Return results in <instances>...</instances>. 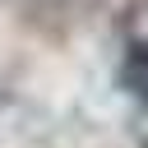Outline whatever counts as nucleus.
Segmentation results:
<instances>
[{"label": "nucleus", "mask_w": 148, "mask_h": 148, "mask_svg": "<svg viewBox=\"0 0 148 148\" xmlns=\"http://www.w3.org/2000/svg\"><path fill=\"white\" fill-rule=\"evenodd\" d=\"M120 88L139 102H148V42H130L125 46V60H120Z\"/></svg>", "instance_id": "f257e3e1"}]
</instances>
